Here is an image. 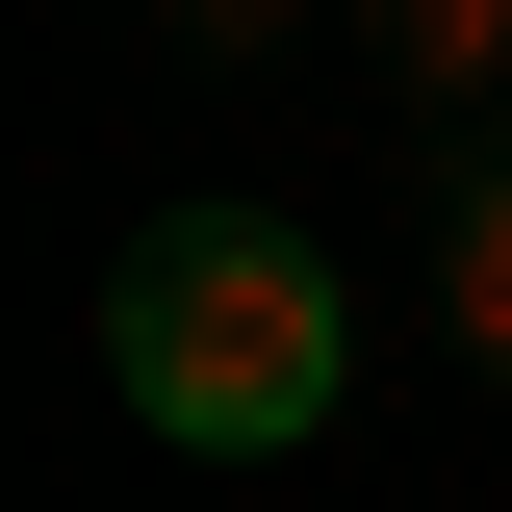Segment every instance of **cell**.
<instances>
[{
	"instance_id": "obj_1",
	"label": "cell",
	"mask_w": 512,
	"mask_h": 512,
	"mask_svg": "<svg viewBox=\"0 0 512 512\" xmlns=\"http://www.w3.org/2000/svg\"><path fill=\"white\" fill-rule=\"evenodd\" d=\"M103 359H128V410L180 461H282L359 333H333V256L282 231V205H154V231L103 256Z\"/></svg>"
},
{
	"instance_id": "obj_2",
	"label": "cell",
	"mask_w": 512,
	"mask_h": 512,
	"mask_svg": "<svg viewBox=\"0 0 512 512\" xmlns=\"http://www.w3.org/2000/svg\"><path fill=\"white\" fill-rule=\"evenodd\" d=\"M359 52H384V103H487V77H512V0H359Z\"/></svg>"
},
{
	"instance_id": "obj_3",
	"label": "cell",
	"mask_w": 512,
	"mask_h": 512,
	"mask_svg": "<svg viewBox=\"0 0 512 512\" xmlns=\"http://www.w3.org/2000/svg\"><path fill=\"white\" fill-rule=\"evenodd\" d=\"M436 333L512 384V154H461V205H436Z\"/></svg>"
}]
</instances>
